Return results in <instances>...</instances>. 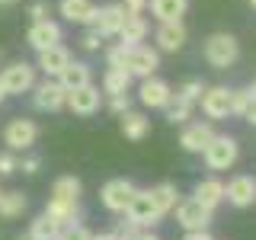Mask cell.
Instances as JSON below:
<instances>
[{
  "mask_svg": "<svg viewBox=\"0 0 256 240\" xmlns=\"http://www.w3.org/2000/svg\"><path fill=\"white\" fill-rule=\"evenodd\" d=\"M202 54H205L208 68L228 70V68H234L237 58H240V42H237L234 32H212L202 45Z\"/></svg>",
  "mask_w": 256,
  "mask_h": 240,
  "instance_id": "1",
  "label": "cell"
},
{
  "mask_svg": "<svg viewBox=\"0 0 256 240\" xmlns=\"http://www.w3.org/2000/svg\"><path fill=\"white\" fill-rule=\"evenodd\" d=\"M202 157H205V166L212 173H224L237 164L240 144H237V138H230V134H214V138L208 141V148L202 150Z\"/></svg>",
  "mask_w": 256,
  "mask_h": 240,
  "instance_id": "2",
  "label": "cell"
},
{
  "mask_svg": "<svg viewBox=\"0 0 256 240\" xmlns=\"http://www.w3.org/2000/svg\"><path fill=\"white\" fill-rule=\"evenodd\" d=\"M122 68L128 70L132 77H154L157 74V68H160V52L157 48H150V45H125V61H122Z\"/></svg>",
  "mask_w": 256,
  "mask_h": 240,
  "instance_id": "3",
  "label": "cell"
},
{
  "mask_svg": "<svg viewBox=\"0 0 256 240\" xmlns=\"http://www.w3.org/2000/svg\"><path fill=\"white\" fill-rule=\"evenodd\" d=\"M0 86H4L6 96H22L36 86V64L26 61H13L0 70Z\"/></svg>",
  "mask_w": 256,
  "mask_h": 240,
  "instance_id": "4",
  "label": "cell"
},
{
  "mask_svg": "<svg viewBox=\"0 0 256 240\" xmlns=\"http://www.w3.org/2000/svg\"><path fill=\"white\" fill-rule=\"evenodd\" d=\"M134 192H138V186H134L132 180H109L106 186L100 189V202L106 212L112 214H125L128 212V205H132V198H134Z\"/></svg>",
  "mask_w": 256,
  "mask_h": 240,
  "instance_id": "5",
  "label": "cell"
},
{
  "mask_svg": "<svg viewBox=\"0 0 256 240\" xmlns=\"http://www.w3.org/2000/svg\"><path fill=\"white\" fill-rule=\"evenodd\" d=\"M173 214H176V224H180L182 230H208L214 212L205 208L198 198H182V202H176Z\"/></svg>",
  "mask_w": 256,
  "mask_h": 240,
  "instance_id": "6",
  "label": "cell"
},
{
  "mask_svg": "<svg viewBox=\"0 0 256 240\" xmlns=\"http://www.w3.org/2000/svg\"><path fill=\"white\" fill-rule=\"evenodd\" d=\"M29 93H32V106L38 112H61L64 102H68V90H64L54 77H45L42 84H36Z\"/></svg>",
  "mask_w": 256,
  "mask_h": 240,
  "instance_id": "7",
  "label": "cell"
},
{
  "mask_svg": "<svg viewBox=\"0 0 256 240\" xmlns=\"http://www.w3.org/2000/svg\"><path fill=\"white\" fill-rule=\"evenodd\" d=\"M36 138H38V125L32 122V118H10L6 122V128H4V144L13 150H29L32 144H36Z\"/></svg>",
  "mask_w": 256,
  "mask_h": 240,
  "instance_id": "8",
  "label": "cell"
},
{
  "mask_svg": "<svg viewBox=\"0 0 256 240\" xmlns=\"http://www.w3.org/2000/svg\"><path fill=\"white\" fill-rule=\"evenodd\" d=\"M125 218H132L144 230H150L154 224L164 221V218H160V212H157V205H154V198H150V189H138V192H134V198H132V205H128Z\"/></svg>",
  "mask_w": 256,
  "mask_h": 240,
  "instance_id": "9",
  "label": "cell"
},
{
  "mask_svg": "<svg viewBox=\"0 0 256 240\" xmlns=\"http://www.w3.org/2000/svg\"><path fill=\"white\" fill-rule=\"evenodd\" d=\"M100 106H102V90H100V86H93V84L70 90V93H68V102H64V109H70V112H74V116H80V118L96 116V112H100Z\"/></svg>",
  "mask_w": 256,
  "mask_h": 240,
  "instance_id": "10",
  "label": "cell"
},
{
  "mask_svg": "<svg viewBox=\"0 0 256 240\" xmlns=\"http://www.w3.org/2000/svg\"><path fill=\"white\" fill-rule=\"evenodd\" d=\"M198 106H202V116L208 122H221L230 116V90L228 86H205Z\"/></svg>",
  "mask_w": 256,
  "mask_h": 240,
  "instance_id": "11",
  "label": "cell"
},
{
  "mask_svg": "<svg viewBox=\"0 0 256 240\" xmlns=\"http://www.w3.org/2000/svg\"><path fill=\"white\" fill-rule=\"evenodd\" d=\"M224 198H228L234 208H250V205H256V176L237 173L234 180H228V186H224Z\"/></svg>",
  "mask_w": 256,
  "mask_h": 240,
  "instance_id": "12",
  "label": "cell"
},
{
  "mask_svg": "<svg viewBox=\"0 0 256 240\" xmlns=\"http://www.w3.org/2000/svg\"><path fill=\"white\" fill-rule=\"evenodd\" d=\"M212 138H214L212 122H186L182 132H180V148L186 150V154H202Z\"/></svg>",
  "mask_w": 256,
  "mask_h": 240,
  "instance_id": "13",
  "label": "cell"
},
{
  "mask_svg": "<svg viewBox=\"0 0 256 240\" xmlns=\"http://www.w3.org/2000/svg\"><path fill=\"white\" fill-rule=\"evenodd\" d=\"M138 100H141V106H148V109H164L166 102L173 100V86L166 84L164 77H144L141 90H138Z\"/></svg>",
  "mask_w": 256,
  "mask_h": 240,
  "instance_id": "14",
  "label": "cell"
},
{
  "mask_svg": "<svg viewBox=\"0 0 256 240\" xmlns=\"http://www.w3.org/2000/svg\"><path fill=\"white\" fill-rule=\"evenodd\" d=\"M189 32L182 26V20L176 22H160L157 32H154V42H157V52H166V54H176L182 45H186Z\"/></svg>",
  "mask_w": 256,
  "mask_h": 240,
  "instance_id": "15",
  "label": "cell"
},
{
  "mask_svg": "<svg viewBox=\"0 0 256 240\" xmlns=\"http://www.w3.org/2000/svg\"><path fill=\"white\" fill-rule=\"evenodd\" d=\"M26 42L36 48V52H45L52 45H61V26L54 20H36L26 32Z\"/></svg>",
  "mask_w": 256,
  "mask_h": 240,
  "instance_id": "16",
  "label": "cell"
},
{
  "mask_svg": "<svg viewBox=\"0 0 256 240\" xmlns=\"http://www.w3.org/2000/svg\"><path fill=\"white\" fill-rule=\"evenodd\" d=\"M122 22H125V10H122V4H106V6H100V10H96L93 29L100 32L102 38H116V36H118V29H122Z\"/></svg>",
  "mask_w": 256,
  "mask_h": 240,
  "instance_id": "17",
  "label": "cell"
},
{
  "mask_svg": "<svg viewBox=\"0 0 256 240\" xmlns=\"http://www.w3.org/2000/svg\"><path fill=\"white\" fill-rule=\"evenodd\" d=\"M68 64H70V52L64 45H52V48H45V52H38L36 70H42L45 77H58Z\"/></svg>",
  "mask_w": 256,
  "mask_h": 240,
  "instance_id": "18",
  "label": "cell"
},
{
  "mask_svg": "<svg viewBox=\"0 0 256 240\" xmlns=\"http://www.w3.org/2000/svg\"><path fill=\"white\" fill-rule=\"evenodd\" d=\"M58 10H61V16L68 22H77V26H93L96 10H100V6H96L93 0H61Z\"/></svg>",
  "mask_w": 256,
  "mask_h": 240,
  "instance_id": "19",
  "label": "cell"
},
{
  "mask_svg": "<svg viewBox=\"0 0 256 240\" xmlns=\"http://www.w3.org/2000/svg\"><path fill=\"white\" fill-rule=\"evenodd\" d=\"M54 80H58L64 90L70 93V90H77V86L93 84V70H90V64H86V61H74V58H70V64H68V68H64Z\"/></svg>",
  "mask_w": 256,
  "mask_h": 240,
  "instance_id": "20",
  "label": "cell"
},
{
  "mask_svg": "<svg viewBox=\"0 0 256 240\" xmlns=\"http://www.w3.org/2000/svg\"><path fill=\"white\" fill-rule=\"evenodd\" d=\"M148 10L154 13L157 22H176L189 10V0H148Z\"/></svg>",
  "mask_w": 256,
  "mask_h": 240,
  "instance_id": "21",
  "label": "cell"
},
{
  "mask_svg": "<svg viewBox=\"0 0 256 240\" xmlns=\"http://www.w3.org/2000/svg\"><path fill=\"white\" fill-rule=\"evenodd\" d=\"M148 32H150V26H148L144 16H128L125 13V22H122V29H118L116 38L122 45H141L144 38H148Z\"/></svg>",
  "mask_w": 256,
  "mask_h": 240,
  "instance_id": "22",
  "label": "cell"
},
{
  "mask_svg": "<svg viewBox=\"0 0 256 240\" xmlns=\"http://www.w3.org/2000/svg\"><path fill=\"white\" fill-rule=\"evenodd\" d=\"M192 198H198L205 208H218L221 202H224V182L218 180V176H208V180H202L196 186V192H192Z\"/></svg>",
  "mask_w": 256,
  "mask_h": 240,
  "instance_id": "23",
  "label": "cell"
},
{
  "mask_svg": "<svg viewBox=\"0 0 256 240\" xmlns=\"http://www.w3.org/2000/svg\"><path fill=\"white\" fill-rule=\"evenodd\" d=\"M118 118H122V134H125L128 141H144L150 134V118L141 116V112L128 109L125 116H118Z\"/></svg>",
  "mask_w": 256,
  "mask_h": 240,
  "instance_id": "24",
  "label": "cell"
},
{
  "mask_svg": "<svg viewBox=\"0 0 256 240\" xmlns=\"http://www.w3.org/2000/svg\"><path fill=\"white\" fill-rule=\"evenodd\" d=\"M132 74H128L125 68H106V74H102V93L106 96H118V93H128L132 90Z\"/></svg>",
  "mask_w": 256,
  "mask_h": 240,
  "instance_id": "25",
  "label": "cell"
},
{
  "mask_svg": "<svg viewBox=\"0 0 256 240\" xmlns=\"http://www.w3.org/2000/svg\"><path fill=\"white\" fill-rule=\"evenodd\" d=\"M150 198H154L160 218H166V214H170L173 208H176V202H180V192H176L173 182H157V186L150 189Z\"/></svg>",
  "mask_w": 256,
  "mask_h": 240,
  "instance_id": "26",
  "label": "cell"
},
{
  "mask_svg": "<svg viewBox=\"0 0 256 240\" xmlns=\"http://www.w3.org/2000/svg\"><path fill=\"white\" fill-rule=\"evenodd\" d=\"M80 180L77 176H58L52 186V198H58V202H77L80 205Z\"/></svg>",
  "mask_w": 256,
  "mask_h": 240,
  "instance_id": "27",
  "label": "cell"
},
{
  "mask_svg": "<svg viewBox=\"0 0 256 240\" xmlns=\"http://www.w3.org/2000/svg\"><path fill=\"white\" fill-rule=\"evenodd\" d=\"M26 205H29V198L22 192H0V218H6V221L20 218L26 212Z\"/></svg>",
  "mask_w": 256,
  "mask_h": 240,
  "instance_id": "28",
  "label": "cell"
},
{
  "mask_svg": "<svg viewBox=\"0 0 256 240\" xmlns=\"http://www.w3.org/2000/svg\"><path fill=\"white\" fill-rule=\"evenodd\" d=\"M61 228H64V224H58V221L52 218V214H45V212H42L36 221L29 224V234H32V237H38V240H54V237L61 234Z\"/></svg>",
  "mask_w": 256,
  "mask_h": 240,
  "instance_id": "29",
  "label": "cell"
},
{
  "mask_svg": "<svg viewBox=\"0 0 256 240\" xmlns=\"http://www.w3.org/2000/svg\"><path fill=\"white\" fill-rule=\"evenodd\" d=\"M77 202H58V198H48L45 205V214H52L58 224H74L77 221Z\"/></svg>",
  "mask_w": 256,
  "mask_h": 240,
  "instance_id": "30",
  "label": "cell"
},
{
  "mask_svg": "<svg viewBox=\"0 0 256 240\" xmlns=\"http://www.w3.org/2000/svg\"><path fill=\"white\" fill-rule=\"evenodd\" d=\"M192 109L196 106H189V102H182V100H173L164 106V112H166V122H173V125H186L189 118H192Z\"/></svg>",
  "mask_w": 256,
  "mask_h": 240,
  "instance_id": "31",
  "label": "cell"
},
{
  "mask_svg": "<svg viewBox=\"0 0 256 240\" xmlns=\"http://www.w3.org/2000/svg\"><path fill=\"white\" fill-rule=\"evenodd\" d=\"M202 90H205L202 80H186V84H182L173 96H176V100H182V102H189V106H198V100H202Z\"/></svg>",
  "mask_w": 256,
  "mask_h": 240,
  "instance_id": "32",
  "label": "cell"
},
{
  "mask_svg": "<svg viewBox=\"0 0 256 240\" xmlns=\"http://www.w3.org/2000/svg\"><path fill=\"white\" fill-rule=\"evenodd\" d=\"M54 240H93V234L84 228V224H77V221H74V224H64L61 234L54 237Z\"/></svg>",
  "mask_w": 256,
  "mask_h": 240,
  "instance_id": "33",
  "label": "cell"
},
{
  "mask_svg": "<svg viewBox=\"0 0 256 240\" xmlns=\"http://www.w3.org/2000/svg\"><path fill=\"white\" fill-rule=\"evenodd\" d=\"M250 102V90H230V116L244 118V109Z\"/></svg>",
  "mask_w": 256,
  "mask_h": 240,
  "instance_id": "34",
  "label": "cell"
},
{
  "mask_svg": "<svg viewBox=\"0 0 256 240\" xmlns=\"http://www.w3.org/2000/svg\"><path fill=\"white\" fill-rule=\"evenodd\" d=\"M102 42H106V38H102V36H100V32H96L93 26H86V32L80 36V45H84L86 52H100V48H102Z\"/></svg>",
  "mask_w": 256,
  "mask_h": 240,
  "instance_id": "35",
  "label": "cell"
},
{
  "mask_svg": "<svg viewBox=\"0 0 256 240\" xmlns=\"http://www.w3.org/2000/svg\"><path fill=\"white\" fill-rule=\"evenodd\" d=\"M128 109H132V96H128V93L109 96V112H116V116H125Z\"/></svg>",
  "mask_w": 256,
  "mask_h": 240,
  "instance_id": "36",
  "label": "cell"
},
{
  "mask_svg": "<svg viewBox=\"0 0 256 240\" xmlns=\"http://www.w3.org/2000/svg\"><path fill=\"white\" fill-rule=\"evenodd\" d=\"M122 61H125V45L122 42L106 48V68H122Z\"/></svg>",
  "mask_w": 256,
  "mask_h": 240,
  "instance_id": "37",
  "label": "cell"
},
{
  "mask_svg": "<svg viewBox=\"0 0 256 240\" xmlns=\"http://www.w3.org/2000/svg\"><path fill=\"white\" fill-rule=\"evenodd\" d=\"M144 228H138L132 218H125V221H118V228H116V234H118V240H132L134 234H141Z\"/></svg>",
  "mask_w": 256,
  "mask_h": 240,
  "instance_id": "38",
  "label": "cell"
},
{
  "mask_svg": "<svg viewBox=\"0 0 256 240\" xmlns=\"http://www.w3.org/2000/svg\"><path fill=\"white\" fill-rule=\"evenodd\" d=\"M29 16H32V22H36V20H48V16H52V4H48V0H36V4L29 6Z\"/></svg>",
  "mask_w": 256,
  "mask_h": 240,
  "instance_id": "39",
  "label": "cell"
},
{
  "mask_svg": "<svg viewBox=\"0 0 256 240\" xmlns=\"http://www.w3.org/2000/svg\"><path fill=\"white\" fill-rule=\"evenodd\" d=\"M16 170H20V160L13 157V150H10V154H0V176H10Z\"/></svg>",
  "mask_w": 256,
  "mask_h": 240,
  "instance_id": "40",
  "label": "cell"
},
{
  "mask_svg": "<svg viewBox=\"0 0 256 240\" xmlns=\"http://www.w3.org/2000/svg\"><path fill=\"white\" fill-rule=\"evenodd\" d=\"M122 10L128 16H144L148 13V0H122Z\"/></svg>",
  "mask_w": 256,
  "mask_h": 240,
  "instance_id": "41",
  "label": "cell"
},
{
  "mask_svg": "<svg viewBox=\"0 0 256 240\" xmlns=\"http://www.w3.org/2000/svg\"><path fill=\"white\" fill-rule=\"evenodd\" d=\"M38 166H42V160H38V157H26V160L20 164V170L26 173V176H36V173H38Z\"/></svg>",
  "mask_w": 256,
  "mask_h": 240,
  "instance_id": "42",
  "label": "cell"
},
{
  "mask_svg": "<svg viewBox=\"0 0 256 240\" xmlns=\"http://www.w3.org/2000/svg\"><path fill=\"white\" fill-rule=\"evenodd\" d=\"M244 122H250L256 128V96L250 93V102H246V109H244Z\"/></svg>",
  "mask_w": 256,
  "mask_h": 240,
  "instance_id": "43",
  "label": "cell"
},
{
  "mask_svg": "<svg viewBox=\"0 0 256 240\" xmlns=\"http://www.w3.org/2000/svg\"><path fill=\"white\" fill-rule=\"evenodd\" d=\"M182 240H214L212 234H208V230H186V237Z\"/></svg>",
  "mask_w": 256,
  "mask_h": 240,
  "instance_id": "44",
  "label": "cell"
},
{
  "mask_svg": "<svg viewBox=\"0 0 256 240\" xmlns=\"http://www.w3.org/2000/svg\"><path fill=\"white\" fill-rule=\"evenodd\" d=\"M132 240H160L157 234H150V230H141V234H134Z\"/></svg>",
  "mask_w": 256,
  "mask_h": 240,
  "instance_id": "45",
  "label": "cell"
},
{
  "mask_svg": "<svg viewBox=\"0 0 256 240\" xmlns=\"http://www.w3.org/2000/svg\"><path fill=\"white\" fill-rule=\"evenodd\" d=\"M93 240H118V234L112 230V234H93Z\"/></svg>",
  "mask_w": 256,
  "mask_h": 240,
  "instance_id": "46",
  "label": "cell"
},
{
  "mask_svg": "<svg viewBox=\"0 0 256 240\" xmlns=\"http://www.w3.org/2000/svg\"><path fill=\"white\" fill-rule=\"evenodd\" d=\"M16 240H38V237H32V234H22V237H16Z\"/></svg>",
  "mask_w": 256,
  "mask_h": 240,
  "instance_id": "47",
  "label": "cell"
},
{
  "mask_svg": "<svg viewBox=\"0 0 256 240\" xmlns=\"http://www.w3.org/2000/svg\"><path fill=\"white\" fill-rule=\"evenodd\" d=\"M246 90H250V93L256 96V80H253V84H250V86H246Z\"/></svg>",
  "mask_w": 256,
  "mask_h": 240,
  "instance_id": "48",
  "label": "cell"
},
{
  "mask_svg": "<svg viewBox=\"0 0 256 240\" xmlns=\"http://www.w3.org/2000/svg\"><path fill=\"white\" fill-rule=\"evenodd\" d=\"M4 100H6V93H4V86H0V106H4Z\"/></svg>",
  "mask_w": 256,
  "mask_h": 240,
  "instance_id": "49",
  "label": "cell"
},
{
  "mask_svg": "<svg viewBox=\"0 0 256 240\" xmlns=\"http://www.w3.org/2000/svg\"><path fill=\"white\" fill-rule=\"evenodd\" d=\"M10 4H16V0H0V6H10Z\"/></svg>",
  "mask_w": 256,
  "mask_h": 240,
  "instance_id": "50",
  "label": "cell"
},
{
  "mask_svg": "<svg viewBox=\"0 0 256 240\" xmlns=\"http://www.w3.org/2000/svg\"><path fill=\"white\" fill-rule=\"evenodd\" d=\"M0 64H4V48H0Z\"/></svg>",
  "mask_w": 256,
  "mask_h": 240,
  "instance_id": "51",
  "label": "cell"
},
{
  "mask_svg": "<svg viewBox=\"0 0 256 240\" xmlns=\"http://www.w3.org/2000/svg\"><path fill=\"white\" fill-rule=\"evenodd\" d=\"M250 4H253V10H256V0H250Z\"/></svg>",
  "mask_w": 256,
  "mask_h": 240,
  "instance_id": "52",
  "label": "cell"
},
{
  "mask_svg": "<svg viewBox=\"0 0 256 240\" xmlns=\"http://www.w3.org/2000/svg\"><path fill=\"white\" fill-rule=\"evenodd\" d=\"M0 192H4V189H0Z\"/></svg>",
  "mask_w": 256,
  "mask_h": 240,
  "instance_id": "53",
  "label": "cell"
}]
</instances>
